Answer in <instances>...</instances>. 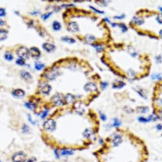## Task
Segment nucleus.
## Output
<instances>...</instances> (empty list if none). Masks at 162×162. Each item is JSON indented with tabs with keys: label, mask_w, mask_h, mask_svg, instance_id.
I'll list each match as a JSON object with an SVG mask.
<instances>
[{
	"label": "nucleus",
	"mask_w": 162,
	"mask_h": 162,
	"mask_svg": "<svg viewBox=\"0 0 162 162\" xmlns=\"http://www.w3.org/2000/svg\"><path fill=\"white\" fill-rule=\"evenodd\" d=\"M56 127V123L53 119H47L43 123V128L47 131H54Z\"/></svg>",
	"instance_id": "obj_1"
},
{
	"label": "nucleus",
	"mask_w": 162,
	"mask_h": 162,
	"mask_svg": "<svg viewBox=\"0 0 162 162\" xmlns=\"http://www.w3.org/2000/svg\"><path fill=\"white\" fill-rule=\"evenodd\" d=\"M26 159V155L23 152H17L13 155V162H25Z\"/></svg>",
	"instance_id": "obj_2"
},
{
	"label": "nucleus",
	"mask_w": 162,
	"mask_h": 162,
	"mask_svg": "<svg viewBox=\"0 0 162 162\" xmlns=\"http://www.w3.org/2000/svg\"><path fill=\"white\" fill-rule=\"evenodd\" d=\"M17 54L20 58L22 59H27L28 58L30 54H29V50H28L25 47H21L17 50Z\"/></svg>",
	"instance_id": "obj_3"
},
{
	"label": "nucleus",
	"mask_w": 162,
	"mask_h": 162,
	"mask_svg": "<svg viewBox=\"0 0 162 162\" xmlns=\"http://www.w3.org/2000/svg\"><path fill=\"white\" fill-rule=\"evenodd\" d=\"M123 143V138L121 135L116 134L112 137V144L114 147H118Z\"/></svg>",
	"instance_id": "obj_4"
},
{
	"label": "nucleus",
	"mask_w": 162,
	"mask_h": 162,
	"mask_svg": "<svg viewBox=\"0 0 162 162\" xmlns=\"http://www.w3.org/2000/svg\"><path fill=\"white\" fill-rule=\"evenodd\" d=\"M52 101L54 103V105L58 106H62L63 104V100L62 96L59 94H56V95H54V96L52 98Z\"/></svg>",
	"instance_id": "obj_5"
},
{
	"label": "nucleus",
	"mask_w": 162,
	"mask_h": 162,
	"mask_svg": "<svg viewBox=\"0 0 162 162\" xmlns=\"http://www.w3.org/2000/svg\"><path fill=\"white\" fill-rule=\"evenodd\" d=\"M30 55L33 58H38L41 55V52L37 48L32 47L29 50Z\"/></svg>",
	"instance_id": "obj_6"
},
{
	"label": "nucleus",
	"mask_w": 162,
	"mask_h": 162,
	"mask_svg": "<svg viewBox=\"0 0 162 162\" xmlns=\"http://www.w3.org/2000/svg\"><path fill=\"white\" fill-rule=\"evenodd\" d=\"M68 28L69 31L73 32V33H76L79 31V27L77 24L75 22H71L68 24Z\"/></svg>",
	"instance_id": "obj_7"
},
{
	"label": "nucleus",
	"mask_w": 162,
	"mask_h": 162,
	"mask_svg": "<svg viewBox=\"0 0 162 162\" xmlns=\"http://www.w3.org/2000/svg\"><path fill=\"white\" fill-rule=\"evenodd\" d=\"M84 89L87 92H96L97 90V87L93 83H88L84 86Z\"/></svg>",
	"instance_id": "obj_8"
},
{
	"label": "nucleus",
	"mask_w": 162,
	"mask_h": 162,
	"mask_svg": "<svg viewBox=\"0 0 162 162\" xmlns=\"http://www.w3.org/2000/svg\"><path fill=\"white\" fill-rule=\"evenodd\" d=\"M58 75H59V72H58V70L52 69L51 71H49L48 73L46 74V77H47L49 79L52 80V79H55Z\"/></svg>",
	"instance_id": "obj_9"
},
{
	"label": "nucleus",
	"mask_w": 162,
	"mask_h": 162,
	"mask_svg": "<svg viewBox=\"0 0 162 162\" xmlns=\"http://www.w3.org/2000/svg\"><path fill=\"white\" fill-rule=\"evenodd\" d=\"M12 95L17 98H22L25 95V92L21 89H16L12 92Z\"/></svg>",
	"instance_id": "obj_10"
},
{
	"label": "nucleus",
	"mask_w": 162,
	"mask_h": 162,
	"mask_svg": "<svg viewBox=\"0 0 162 162\" xmlns=\"http://www.w3.org/2000/svg\"><path fill=\"white\" fill-rule=\"evenodd\" d=\"M42 47L45 50H46L48 52H51L54 51V49H55V46L54 45L50 44V43H43V45H42Z\"/></svg>",
	"instance_id": "obj_11"
},
{
	"label": "nucleus",
	"mask_w": 162,
	"mask_h": 162,
	"mask_svg": "<svg viewBox=\"0 0 162 162\" xmlns=\"http://www.w3.org/2000/svg\"><path fill=\"white\" fill-rule=\"evenodd\" d=\"M51 87L49 85H44L41 88V92H42V94L48 95L49 93H50V92L51 91Z\"/></svg>",
	"instance_id": "obj_12"
},
{
	"label": "nucleus",
	"mask_w": 162,
	"mask_h": 162,
	"mask_svg": "<svg viewBox=\"0 0 162 162\" xmlns=\"http://www.w3.org/2000/svg\"><path fill=\"white\" fill-rule=\"evenodd\" d=\"M94 132L91 128H86L83 132V135L84 137L86 138H90L91 137H92V135H93Z\"/></svg>",
	"instance_id": "obj_13"
},
{
	"label": "nucleus",
	"mask_w": 162,
	"mask_h": 162,
	"mask_svg": "<svg viewBox=\"0 0 162 162\" xmlns=\"http://www.w3.org/2000/svg\"><path fill=\"white\" fill-rule=\"evenodd\" d=\"M21 77L26 81L30 80V79H31V78H32L31 74L29 73L28 72H27V71H22V72L21 73Z\"/></svg>",
	"instance_id": "obj_14"
},
{
	"label": "nucleus",
	"mask_w": 162,
	"mask_h": 162,
	"mask_svg": "<svg viewBox=\"0 0 162 162\" xmlns=\"http://www.w3.org/2000/svg\"><path fill=\"white\" fill-rule=\"evenodd\" d=\"M132 21H133V22L135 24L139 25V26L143 24L144 22V20H143L142 18H139V17H134L133 18Z\"/></svg>",
	"instance_id": "obj_15"
},
{
	"label": "nucleus",
	"mask_w": 162,
	"mask_h": 162,
	"mask_svg": "<svg viewBox=\"0 0 162 162\" xmlns=\"http://www.w3.org/2000/svg\"><path fill=\"white\" fill-rule=\"evenodd\" d=\"M7 31L5 29L0 30V41L5 40L7 38Z\"/></svg>",
	"instance_id": "obj_16"
},
{
	"label": "nucleus",
	"mask_w": 162,
	"mask_h": 162,
	"mask_svg": "<svg viewBox=\"0 0 162 162\" xmlns=\"http://www.w3.org/2000/svg\"><path fill=\"white\" fill-rule=\"evenodd\" d=\"M74 99H75V97L71 94H67L65 97V100H66V103L68 104H71L74 102Z\"/></svg>",
	"instance_id": "obj_17"
},
{
	"label": "nucleus",
	"mask_w": 162,
	"mask_h": 162,
	"mask_svg": "<svg viewBox=\"0 0 162 162\" xmlns=\"http://www.w3.org/2000/svg\"><path fill=\"white\" fill-rule=\"evenodd\" d=\"M95 37L92 35H89V34H88V35H86V36H85V40H86V42H87V43H89V44H91V43H93V42L95 41Z\"/></svg>",
	"instance_id": "obj_18"
},
{
	"label": "nucleus",
	"mask_w": 162,
	"mask_h": 162,
	"mask_svg": "<svg viewBox=\"0 0 162 162\" xmlns=\"http://www.w3.org/2000/svg\"><path fill=\"white\" fill-rule=\"evenodd\" d=\"M125 85V83L123 82H117L114 83L113 84V88H123L124 86Z\"/></svg>",
	"instance_id": "obj_19"
},
{
	"label": "nucleus",
	"mask_w": 162,
	"mask_h": 162,
	"mask_svg": "<svg viewBox=\"0 0 162 162\" xmlns=\"http://www.w3.org/2000/svg\"><path fill=\"white\" fill-rule=\"evenodd\" d=\"M137 110L139 113L142 114H145L146 113L148 112L149 108L147 107H144V106H140V107H138L137 108Z\"/></svg>",
	"instance_id": "obj_20"
},
{
	"label": "nucleus",
	"mask_w": 162,
	"mask_h": 162,
	"mask_svg": "<svg viewBox=\"0 0 162 162\" xmlns=\"http://www.w3.org/2000/svg\"><path fill=\"white\" fill-rule=\"evenodd\" d=\"M52 28L54 31H59L61 28V25L58 21H54L52 24Z\"/></svg>",
	"instance_id": "obj_21"
},
{
	"label": "nucleus",
	"mask_w": 162,
	"mask_h": 162,
	"mask_svg": "<svg viewBox=\"0 0 162 162\" xmlns=\"http://www.w3.org/2000/svg\"><path fill=\"white\" fill-rule=\"evenodd\" d=\"M62 40L63 42H66V43H70V44H72V43H75V39H73V38H69V37H63V38H62Z\"/></svg>",
	"instance_id": "obj_22"
},
{
	"label": "nucleus",
	"mask_w": 162,
	"mask_h": 162,
	"mask_svg": "<svg viewBox=\"0 0 162 162\" xmlns=\"http://www.w3.org/2000/svg\"><path fill=\"white\" fill-rule=\"evenodd\" d=\"M63 156H68V155H72L74 154V151L70 149H63L61 153Z\"/></svg>",
	"instance_id": "obj_23"
},
{
	"label": "nucleus",
	"mask_w": 162,
	"mask_h": 162,
	"mask_svg": "<svg viewBox=\"0 0 162 162\" xmlns=\"http://www.w3.org/2000/svg\"><path fill=\"white\" fill-rule=\"evenodd\" d=\"M44 67V64L42 63H36L34 65V68L37 70V71H40V70L42 69Z\"/></svg>",
	"instance_id": "obj_24"
},
{
	"label": "nucleus",
	"mask_w": 162,
	"mask_h": 162,
	"mask_svg": "<svg viewBox=\"0 0 162 162\" xmlns=\"http://www.w3.org/2000/svg\"><path fill=\"white\" fill-rule=\"evenodd\" d=\"M25 106H26L27 108H28L29 109H31V110L34 109L36 107L35 105L31 103H26V104H25Z\"/></svg>",
	"instance_id": "obj_25"
},
{
	"label": "nucleus",
	"mask_w": 162,
	"mask_h": 162,
	"mask_svg": "<svg viewBox=\"0 0 162 162\" xmlns=\"http://www.w3.org/2000/svg\"><path fill=\"white\" fill-rule=\"evenodd\" d=\"M5 59H6V60L11 61L13 59H14V56H13V55L11 53H6L5 55Z\"/></svg>",
	"instance_id": "obj_26"
},
{
	"label": "nucleus",
	"mask_w": 162,
	"mask_h": 162,
	"mask_svg": "<svg viewBox=\"0 0 162 162\" xmlns=\"http://www.w3.org/2000/svg\"><path fill=\"white\" fill-rule=\"evenodd\" d=\"M121 121L118 119L114 118L113 119V124H112V125L114 127H119L121 125Z\"/></svg>",
	"instance_id": "obj_27"
},
{
	"label": "nucleus",
	"mask_w": 162,
	"mask_h": 162,
	"mask_svg": "<svg viewBox=\"0 0 162 162\" xmlns=\"http://www.w3.org/2000/svg\"><path fill=\"white\" fill-rule=\"evenodd\" d=\"M147 118H148L149 121H156L158 119V116H156V115H151L149 116V117Z\"/></svg>",
	"instance_id": "obj_28"
},
{
	"label": "nucleus",
	"mask_w": 162,
	"mask_h": 162,
	"mask_svg": "<svg viewBox=\"0 0 162 162\" xmlns=\"http://www.w3.org/2000/svg\"><path fill=\"white\" fill-rule=\"evenodd\" d=\"M16 64L19 66H24L25 64L24 59H22V58H19L16 60Z\"/></svg>",
	"instance_id": "obj_29"
},
{
	"label": "nucleus",
	"mask_w": 162,
	"mask_h": 162,
	"mask_svg": "<svg viewBox=\"0 0 162 162\" xmlns=\"http://www.w3.org/2000/svg\"><path fill=\"white\" fill-rule=\"evenodd\" d=\"M138 119H139V122H140V123H148V122H149L148 118L142 117V116L139 117V118H138Z\"/></svg>",
	"instance_id": "obj_30"
},
{
	"label": "nucleus",
	"mask_w": 162,
	"mask_h": 162,
	"mask_svg": "<svg viewBox=\"0 0 162 162\" xmlns=\"http://www.w3.org/2000/svg\"><path fill=\"white\" fill-rule=\"evenodd\" d=\"M151 78H152V79H158V80H160V79H161L162 76L161 74H152V76H151Z\"/></svg>",
	"instance_id": "obj_31"
},
{
	"label": "nucleus",
	"mask_w": 162,
	"mask_h": 162,
	"mask_svg": "<svg viewBox=\"0 0 162 162\" xmlns=\"http://www.w3.org/2000/svg\"><path fill=\"white\" fill-rule=\"evenodd\" d=\"M143 92H144V90H138L137 92H138V94H139V95H140V96L146 99H147V97H146V95L145 93H144Z\"/></svg>",
	"instance_id": "obj_32"
},
{
	"label": "nucleus",
	"mask_w": 162,
	"mask_h": 162,
	"mask_svg": "<svg viewBox=\"0 0 162 162\" xmlns=\"http://www.w3.org/2000/svg\"><path fill=\"white\" fill-rule=\"evenodd\" d=\"M118 26H119V27H121V28L123 32H126L127 31V29H127V26H126L124 24H119V25H118Z\"/></svg>",
	"instance_id": "obj_33"
},
{
	"label": "nucleus",
	"mask_w": 162,
	"mask_h": 162,
	"mask_svg": "<svg viewBox=\"0 0 162 162\" xmlns=\"http://www.w3.org/2000/svg\"><path fill=\"white\" fill-rule=\"evenodd\" d=\"M51 15H52V13H50V12L47 13V14H43V15H42V19H43V20H47V18H48L49 17H50V16Z\"/></svg>",
	"instance_id": "obj_34"
},
{
	"label": "nucleus",
	"mask_w": 162,
	"mask_h": 162,
	"mask_svg": "<svg viewBox=\"0 0 162 162\" xmlns=\"http://www.w3.org/2000/svg\"><path fill=\"white\" fill-rule=\"evenodd\" d=\"M158 22L160 24H162V14H158L157 16V18H156Z\"/></svg>",
	"instance_id": "obj_35"
},
{
	"label": "nucleus",
	"mask_w": 162,
	"mask_h": 162,
	"mask_svg": "<svg viewBox=\"0 0 162 162\" xmlns=\"http://www.w3.org/2000/svg\"><path fill=\"white\" fill-rule=\"evenodd\" d=\"M6 15V11L4 8H0V17H4Z\"/></svg>",
	"instance_id": "obj_36"
},
{
	"label": "nucleus",
	"mask_w": 162,
	"mask_h": 162,
	"mask_svg": "<svg viewBox=\"0 0 162 162\" xmlns=\"http://www.w3.org/2000/svg\"><path fill=\"white\" fill-rule=\"evenodd\" d=\"M22 130H23L24 132H28L30 130V128H29V127L28 125H24L23 126V127H22Z\"/></svg>",
	"instance_id": "obj_37"
},
{
	"label": "nucleus",
	"mask_w": 162,
	"mask_h": 162,
	"mask_svg": "<svg viewBox=\"0 0 162 162\" xmlns=\"http://www.w3.org/2000/svg\"><path fill=\"white\" fill-rule=\"evenodd\" d=\"M94 46H95V48H96V50H97L98 52H101L102 50H103V47H102V46H101V45H94Z\"/></svg>",
	"instance_id": "obj_38"
},
{
	"label": "nucleus",
	"mask_w": 162,
	"mask_h": 162,
	"mask_svg": "<svg viewBox=\"0 0 162 162\" xmlns=\"http://www.w3.org/2000/svg\"><path fill=\"white\" fill-rule=\"evenodd\" d=\"M100 118L102 119V120L103 121H105L106 119H107V116H106L103 113H100Z\"/></svg>",
	"instance_id": "obj_39"
},
{
	"label": "nucleus",
	"mask_w": 162,
	"mask_h": 162,
	"mask_svg": "<svg viewBox=\"0 0 162 162\" xmlns=\"http://www.w3.org/2000/svg\"><path fill=\"white\" fill-rule=\"evenodd\" d=\"M156 104L158 106H162V99H157L156 100Z\"/></svg>",
	"instance_id": "obj_40"
},
{
	"label": "nucleus",
	"mask_w": 162,
	"mask_h": 162,
	"mask_svg": "<svg viewBox=\"0 0 162 162\" xmlns=\"http://www.w3.org/2000/svg\"><path fill=\"white\" fill-rule=\"evenodd\" d=\"M156 62H158V63H161V62H162V59H161V55H158V57H156Z\"/></svg>",
	"instance_id": "obj_41"
},
{
	"label": "nucleus",
	"mask_w": 162,
	"mask_h": 162,
	"mask_svg": "<svg viewBox=\"0 0 162 162\" xmlns=\"http://www.w3.org/2000/svg\"><path fill=\"white\" fill-rule=\"evenodd\" d=\"M90 8H92L93 10H94V11H95V12H96L98 13V14H103V12H102V11H100V10H96V8H95L93 7V6H90Z\"/></svg>",
	"instance_id": "obj_42"
},
{
	"label": "nucleus",
	"mask_w": 162,
	"mask_h": 162,
	"mask_svg": "<svg viewBox=\"0 0 162 162\" xmlns=\"http://www.w3.org/2000/svg\"><path fill=\"white\" fill-rule=\"evenodd\" d=\"M124 17H125L124 15H121L120 16H115V17H114V18H117V19H123V18H124Z\"/></svg>",
	"instance_id": "obj_43"
},
{
	"label": "nucleus",
	"mask_w": 162,
	"mask_h": 162,
	"mask_svg": "<svg viewBox=\"0 0 162 162\" xmlns=\"http://www.w3.org/2000/svg\"><path fill=\"white\" fill-rule=\"evenodd\" d=\"M48 112H49V111H47V110H46V111H45L43 113V114H42V118H44L45 117H46V116H47V113H48Z\"/></svg>",
	"instance_id": "obj_44"
},
{
	"label": "nucleus",
	"mask_w": 162,
	"mask_h": 162,
	"mask_svg": "<svg viewBox=\"0 0 162 162\" xmlns=\"http://www.w3.org/2000/svg\"><path fill=\"white\" fill-rule=\"evenodd\" d=\"M156 129L158 130H162V125L161 124H158L157 125H156Z\"/></svg>",
	"instance_id": "obj_45"
},
{
	"label": "nucleus",
	"mask_w": 162,
	"mask_h": 162,
	"mask_svg": "<svg viewBox=\"0 0 162 162\" xmlns=\"http://www.w3.org/2000/svg\"><path fill=\"white\" fill-rule=\"evenodd\" d=\"M102 87L103 88H105V87H107V83H106V82H103V83H102Z\"/></svg>",
	"instance_id": "obj_46"
},
{
	"label": "nucleus",
	"mask_w": 162,
	"mask_h": 162,
	"mask_svg": "<svg viewBox=\"0 0 162 162\" xmlns=\"http://www.w3.org/2000/svg\"><path fill=\"white\" fill-rule=\"evenodd\" d=\"M28 119H29V120H30V121L31 122V123H32V124H35V122H34V121H33V120L32 119H31V116H30V115H28Z\"/></svg>",
	"instance_id": "obj_47"
},
{
	"label": "nucleus",
	"mask_w": 162,
	"mask_h": 162,
	"mask_svg": "<svg viewBox=\"0 0 162 162\" xmlns=\"http://www.w3.org/2000/svg\"><path fill=\"white\" fill-rule=\"evenodd\" d=\"M4 24H5V22H4V21H3L2 20L0 19V26H3V25H4Z\"/></svg>",
	"instance_id": "obj_48"
},
{
	"label": "nucleus",
	"mask_w": 162,
	"mask_h": 162,
	"mask_svg": "<svg viewBox=\"0 0 162 162\" xmlns=\"http://www.w3.org/2000/svg\"><path fill=\"white\" fill-rule=\"evenodd\" d=\"M34 158H33V159H31V160H28V161H25V162H34Z\"/></svg>",
	"instance_id": "obj_49"
},
{
	"label": "nucleus",
	"mask_w": 162,
	"mask_h": 162,
	"mask_svg": "<svg viewBox=\"0 0 162 162\" xmlns=\"http://www.w3.org/2000/svg\"><path fill=\"white\" fill-rule=\"evenodd\" d=\"M159 34H160V37L162 38V29H161L160 31V32H159Z\"/></svg>",
	"instance_id": "obj_50"
},
{
	"label": "nucleus",
	"mask_w": 162,
	"mask_h": 162,
	"mask_svg": "<svg viewBox=\"0 0 162 162\" xmlns=\"http://www.w3.org/2000/svg\"><path fill=\"white\" fill-rule=\"evenodd\" d=\"M160 117L162 119V109L160 111Z\"/></svg>",
	"instance_id": "obj_51"
},
{
	"label": "nucleus",
	"mask_w": 162,
	"mask_h": 162,
	"mask_svg": "<svg viewBox=\"0 0 162 162\" xmlns=\"http://www.w3.org/2000/svg\"><path fill=\"white\" fill-rule=\"evenodd\" d=\"M105 21H107V22H110L109 20V19H108V18H105Z\"/></svg>",
	"instance_id": "obj_52"
}]
</instances>
